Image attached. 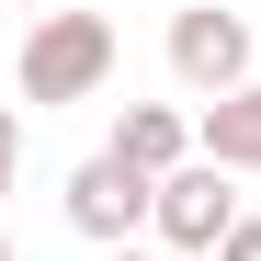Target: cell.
<instances>
[{
	"label": "cell",
	"mask_w": 261,
	"mask_h": 261,
	"mask_svg": "<svg viewBox=\"0 0 261 261\" xmlns=\"http://www.w3.org/2000/svg\"><path fill=\"white\" fill-rule=\"evenodd\" d=\"M170 80H182L193 102L250 91V23L227 12V0H193V12H170Z\"/></svg>",
	"instance_id": "277c9868"
},
{
	"label": "cell",
	"mask_w": 261,
	"mask_h": 261,
	"mask_svg": "<svg viewBox=\"0 0 261 261\" xmlns=\"http://www.w3.org/2000/svg\"><path fill=\"white\" fill-rule=\"evenodd\" d=\"M114 159L148 170V182H170V170L193 159V114H182V102H125V114H114Z\"/></svg>",
	"instance_id": "5b68a950"
},
{
	"label": "cell",
	"mask_w": 261,
	"mask_h": 261,
	"mask_svg": "<svg viewBox=\"0 0 261 261\" xmlns=\"http://www.w3.org/2000/svg\"><path fill=\"white\" fill-rule=\"evenodd\" d=\"M0 261H23V250H12V239H0Z\"/></svg>",
	"instance_id": "30bf717a"
},
{
	"label": "cell",
	"mask_w": 261,
	"mask_h": 261,
	"mask_svg": "<svg viewBox=\"0 0 261 261\" xmlns=\"http://www.w3.org/2000/svg\"><path fill=\"white\" fill-rule=\"evenodd\" d=\"M102 261H170V250H102Z\"/></svg>",
	"instance_id": "9c48e42d"
},
{
	"label": "cell",
	"mask_w": 261,
	"mask_h": 261,
	"mask_svg": "<svg viewBox=\"0 0 261 261\" xmlns=\"http://www.w3.org/2000/svg\"><path fill=\"white\" fill-rule=\"evenodd\" d=\"M12 170H23V114L0 102V193H12Z\"/></svg>",
	"instance_id": "52a82bcc"
},
{
	"label": "cell",
	"mask_w": 261,
	"mask_h": 261,
	"mask_svg": "<svg viewBox=\"0 0 261 261\" xmlns=\"http://www.w3.org/2000/svg\"><path fill=\"white\" fill-rule=\"evenodd\" d=\"M216 261H261V216H239V227H227V250H216Z\"/></svg>",
	"instance_id": "ba28073f"
},
{
	"label": "cell",
	"mask_w": 261,
	"mask_h": 261,
	"mask_svg": "<svg viewBox=\"0 0 261 261\" xmlns=\"http://www.w3.org/2000/svg\"><path fill=\"white\" fill-rule=\"evenodd\" d=\"M227 227H239V182H227L216 159H182V170L159 182V204H148V239H159L170 261H216Z\"/></svg>",
	"instance_id": "7a4b0ae2"
},
{
	"label": "cell",
	"mask_w": 261,
	"mask_h": 261,
	"mask_svg": "<svg viewBox=\"0 0 261 261\" xmlns=\"http://www.w3.org/2000/svg\"><path fill=\"white\" fill-rule=\"evenodd\" d=\"M114 80V23L102 12H46L23 34V57H12V91L34 102V114H57V102H91Z\"/></svg>",
	"instance_id": "6da1fadb"
},
{
	"label": "cell",
	"mask_w": 261,
	"mask_h": 261,
	"mask_svg": "<svg viewBox=\"0 0 261 261\" xmlns=\"http://www.w3.org/2000/svg\"><path fill=\"white\" fill-rule=\"evenodd\" d=\"M57 204H68V227L91 239V250H137V239H148V204H159V182H148V170H125V159L102 148V159H80L68 182H57Z\"/></svg>",
	"instance_id": "3957f363"
},
{
	"label": "cell",
	"mask_w": 261,
	"mask_h": 261,
	"mask_svg": "<svg viewBox=\"0 0 261 261\" xmlns=\"http://www.w3.org/2000/svg\"><path fill=\"white\" fill-rule=\"evenodd\" d=\"M193 159H216L227 182H239V170H261V80H250V91H227V102H204Z\"/></svg>",
	"instance_id": "8992f818"
}]
</instances>
